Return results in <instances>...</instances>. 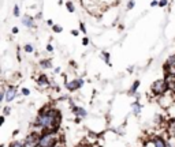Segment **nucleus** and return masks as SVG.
Segmentation results:
<instances>
[{"label":"nucleus","instance_id":"obj_28","mask_svg":"<svg viewBox=\"0 0 175 147\" xmlns=\"http://www.w3.org/2000/svg\"><path fill=\"white\" fill-rule=\"evenodd\" d=\"M47 50H48V52H52V50H54V46H52V45H47Z\"/></svg>","mask_w":175,"mask_h":147},{"label":"nucleus","instance_id":"obj_11","mask_svg":"<svg viewBox=\"0 0 175 147\" xmlns=\"http://www.w3.org/2000/svg\"><path fill=\"white\" fill-rule=\"evenodd\" d=\"M131 110H133L134 115H138V113L141 112V105H139L138 101H136V102H134L133 105H131Z\"/></svg>","mask_w":175,"mask_h":147},{"label":"nucleus","instance_id":"obj_20","mask_svg":"<svg viewBox=\"0 0 175 147\" xmlns=\"http://www.w3.org/2000/svg\"><path fill=\"white\" fill-rule=\"evenodd\" d=\"M52 30H54L55 33H62L63 32V27L59 26V25H54V26H52Z\"/></svg>","mask_w":175,"mask_h":147},{"label":"nucleus","instance_id":"obj_30","mask_svg":"<svg viewBox=\"0 0 175 147\" xmlns=\"http://www.w3.org/2000/svg\"><path fill=\"white\" fill-rule=\"evenodd\" d=\"M4 120H6V116H2V117H0V125H2V124H4Z\"/></svg>","mask_w":175,"mask_h":147},{"label":"nucleus","instance_id":"obj_14","mask_svg":"<svg viewBox=\"0 0 175 147\" xmlns=\"http://www.w3.org/2000/svg\"><path fill=\"white\" fill-rule=\"evenodd\" d=\"M175 65V55L174 56H170L168 60L166 62V64H164V67H174Z\"/></svg>","mask_w":175,"mask_h":147},{"label":"nucleus","instance_id":"obj_32","mask_svg":"<svg viewBox=\"0 0 175 147\" xmlns=\"http://www.w3.org/2000/svg\"><path fill=\"white\" fill-rule=\"evenodd\" d=\"M12 33H14V34H17V33H18V27H12Z\"/></svg>","mask_w":175,"mask_h":147},{"label":"nucleus","instance_id":"obj_17","mask_svg":"<svg viewBox=\"0 0 175 147\" xmlns=\"http://www.w3.org/2000/svg\"><path fill=\"white\" fill-rule=\"evenodd\" d=\"M101 55H103L104 62L107 63L108 65H111V62H110V53H108V52H103V53H101Z\"/></svg>","mask_w":175,"mask_h":147},{"label":"nucleus","instance_id":"obj_31","mask_svg":"<svg viewBox=\"0 0 175 147\" xmlns=\"http://www.w3.org/2000/svg\"><path fill=\"white\" fill-rule=\"evenodd\" d=\"M71 34H73V35H75V37H77V35L80 34V32H78V30H71Z\"/></svg>","mask_w":175,"mask_h":147},{"label":"nucleus","instance_id":"obj_15","mask_svg":"<svg viewBox=\"0 0 175 147\" xmlns=\"http://www.w3.org/2000/svg\"><path fill=\"white\" fill-rule=\"evenodd\" d=\"M138 86H139V80H136V82L133 83V86H131V88H130V94L131 95L136 94V91H137V88H138Z\"/></svg>","mask_w":175,"mask_h":147},{"label":"nucleus","instance_id":"obj_12","mask_svg":"<svg viewBox=\"0 0 175 147\" xmlns=\"http://www.w3.org/2000/svg\"><path fill=\"white\" fill-rule=\"evenodd\" d=\"M40 65H41L42 68H52V63H51L49 59L41 60V62H40Z\"/></svg>","mask_w":175,"mask_h":147},{"label":"nucleus","instance_id":"obj_25","mask_svg":"<svg viewBox=\"0 0 175 147\" xmlns=\"http://www.w3.org/2000/svg\"><path fill=\"white\" fill-rule=\"evenodd\" d=\"M14 15H15V16H19V15H21V14H19V7L18 6L14 7Z\"/></svg>","mask_w":175,"mask_h":147},{"label":"nucleus","instance_id":"obj_26","mask_svg":"<svg viewBox=\"0 0 175 147\" xmlns=\"http://www.w3.org/2000/svg\"><path fill=\"white\" fill-rule=\"evenodd\" d=\"M82 45H89V38H88V37H83L82 38Z\"/></svg>","mask_w":175,"mask_h":147},{"label":"nucleus","instance_id":"obj_29","mask_svg":"<svg viewBox=\"0 0 175 147\" xmlns=\"http://www.w3.org/2000/svg\"><path fill=\"white\" fill-rule=\"evenodd\" d=\"M81 32L86 33V27H85V25H83V23H81Z\"/></svg>","mask_w":175,"mask_h":147},{"label":"nucleus","instance_id":"obj_7","mask_svg":"<svg viewBox=\"0 0 175 147\" xmlns=\"http://www.w3.org/2000/svg\"><path fill=\"white\" fill-rule=\"evenodd\" d=\"M73 110H74L75 116H77V117H80V118H83V117H86V116H88V112H86L83 108H81V106H74V108H73Z\"/></svg>","mask_w":175,"mask_h":147},{"label":"nucleus","instance_id":"obj_18","mask_svg":"<svg viewBox=\"0 0 175 147\" xmlns=\"http://www.w3.org/2000/svg\"><path fill=\"white\" fill-rule=\"evenodd\" d=\"M23 49H25V52H26V53H33L34 48H33V45H32V44H26V45L23 46Z\"/></svg>","mask_w":175,"mask_h":147},{"label":"nucleus","instance_id":"obj_6","mask_svg":"<svg viewBox=\"0 0 175 147\" xmlns=\"http://www.w3.org/2000/svg\"><path fill=\"white\" fill-rule=\"evenodd\" d=\"M15 95H17V88H15L14 86H10V87L6 90L4 101H6V102H11V101L15 98Z\"/></svg>","mask_w":175,"mask_h":147},{"label":"nucleus","instance_id":"obj_27","mask_svg":"<svg viewBox=\"0 0 175 147\" xmlns=\"http://www.w3.org/2000/svg\"><path fill=\"white\" fill-rule=\"evenodd\" d=\"M156 6H159V2H157V0H152V2H151V7H156Z\"/></svg>","mask_w":175,"mask_h":147},{"label":"nucleus","instance_id":"obj_8","mask_svg":"<svg viewBox=\"0 0 175 147\" xmlns=\"http://www.w3.org/2000/svg\"><path fill=\"white\" fill-rule=\"evenodd\" d=\"M37 85L41 86V87H48L49 86V79H48L47 75H40L39 79H37Z\"/></svg>","mask_w":175,"mask_h":147},{"label":"nucleus","instance_id":"obj_3","mask_svg":"<svg viewBox=\"0 0 175 147\" xmlns=\"http://www.w3.org/2000/svg\"><path fill=\"white\" fill-rule=\"evenodd\" d=\"M168 80L167 79H159L156 82H153V85L151 86V90L155 95H163L168 90Z\"/></svg>","mask_w":175,"mask_h":147},{"label":"nucleus","instance_id":"obj_4","mask_svg":"<svg viewBox=\"0 0 175 147\" xmlns=\"http://www.w3.org/2000/svg\"><path fill=\"white\" fill-rule=\"evenodd\" d=\"M40 136L37 132H32L27 135V138L25 139V147H39V142H40Z\"/></svg>","mask_w":175,"mask_h":147},{"label":"nucleus","instance_id":"obj_5","mask_svg":"<svg viewBox=\"0 0 175 147\" xmlns=\"http://www.w3.org/2000/svg\"><path fill=\"white\" fill-rule=\"evenodd\" d=\"M82 86H83L82 79H74V80H71V82L66 83V87H67V90H70V91H75V90H78V88H81Z\"/></svg>","mask_w":175,"mask_h":147},{"label":"nucleus","instance_id":"obj_23","mask_svg":"<svg viewBox=\"0 0 175 147\" xmlns=\"http://www.w3.org/2000/svg\"><path fill=\"white\" fill-rule=\"evenodd\" d=\"M10 113H11V108H10V106H6V108H4V116H8Z\"/></svg>","mask_w":175,"mask_h":147},{"label":"nucleus","instance_id":"obj_24","mask_svg":"<svg viewBox=\"0 0 175 147\" xmlns=\"http://www.w3.org/2000/svg\"><path fill=\"white\" fill-rule=\"evenodd\" d=\"M167 4H168L167 0H160V2H159V7H166Z\"/></svg>","mask_w":175,"mask_h":147},{"label":"nucleus","instance_id":"obj_33","mask_svg":"<svg viewBox=\"0 0 175 147\" xmlns=\"http://www.w3.org/2000/svg\"><path fill=\"white\" fill-rule=\"evenodd\" d=\"M47 23H48V25H49V26H54V22L51 21V19H48V21H47Z\"/></svg>","mask_w":175,"mask_h":147},{"label":"nucleus","instance_id":"obj_1","mask_svg":"<svg viewBox=\"0 0 175 147\" xmlns=\"http://www.w3.org/2000/svg\"><path fill=\"white\" fill-rule=\"evenodd\" d=\"M60 123H62V115L58 109H54L51 106H45L39 112L34 121V125L40 130L45 131H51V132H58V128H59Z\"/></svg>","mask_w":175,"mask_h":147},{"label":"nucleus","instance_id":"obj_22","mask_svg":"<svg viewBox=\"0 0 175 147\" xmlns=\"http://www.w3.org/2000/svg\"><path fill=\"white\" fill-rule=\"evenodd\" d=\"M22 94H23V95H26V97H27V95L30 94V90H29V88H27V87H23V88H22Z\"/></svg>","mask_w":175,"mask_h":147},{"label":"nucleus","instance_id":"obj_2","mask_svg":"<svg viewBox=\"0 0 175 147\" xmlns=\"http://www.w3.org/2000/svg\"><path fill=\"white\" fill-rule=\"evenodd\" d=\"M58 144V134L56 132H44L40 136L39 147H55Z\"/></svg>","mask_w":175,"mask_h":147},{"label":"nucleus","instance_id":"obj_13","mask_svg":"<svg viewBox=\"0 0 175 147\" xmlns=\"http://www.w3.org/2000/svg\"><path fill=\"white\" fill-rule=\"evenodd\" d=\"M168 125H170V128H168L170 135L174 136V135H175V120H171V121H170Z\"/></svg>","mask_w":175,"mask_h":147},{"label":"nucleus","instance_id":"obj_19","mask_svg":"<svg viewBox=\"0 0 175 147\" xmlns=\"http://www.w3.org/2000/svg\"><path fill=\"white\" fill-rule=\"evenodd\" d=\"M66 8L68 10V12H74V11H75L74 4H73L71 2H67V3H66Z\"/></svg>","mask_w":175,"mask_h":147},{"label":"nucleus","instance_id":"obj_16","mask_svg":"<svg viewBox=\"0 0 175 147\" xmlns=\"http://www.w3.org/2000/svg\"><path fill=\"white\" fill-rule=\"evenodd\" d=\"M8 147H25V142H19V140L12 142V143L10 144Z\"/></svg>","mask_w":175,"mask_h":147},{"label":"nucleus","instance_id":"obj_9","mask_svg":"<svg viewBox=\"0 0 175 147\" xmlns=\"http://www.w3.org/2000/svg\"><path fill=\"white\" fill-rule=\"evenodd\" d=\"M153 144H155V147H168L167 142L164 140L163 138H155L153 139Z\"/></svg>","mask_w":175,"mask_h":147},{"label":"nucleus","instance_id":"obj_10","mask_svg":"<svg viewBox=\"0 0 175 147\" xmlns=\"http://www.w3.org/2000/svg\"><path fill=\"white\" fill-rule=\"evenodd\" d=\"M22 23L25 25L26 27H32L33 26V18H30V16H23L22 18Z\"/></svg>","mask_w":175,"mask_h":147},{"label":"nucleus","instance_id":"obj_34","mask_svg":"<svg viewBox=\"0 0 175 147\" xmlns=\"http://www.w3.org/2000/svg\"><path fill=\"white\" fill-rule=\"evenodd\" d=\"M55 147H63V146H60V144H59V143H58V144H56V146H55Z\"/></svg>","mask_w":175,"mask_h":147},{"label":"nucleus","instance_id":"obj_21","mask_svg":"<svg viewBox=\"0 0 175 147\" xmlns=\"http://www.w3.org/2000/svg\"><path fill=\"white\" fill-rule=\"evenodd\" d=\"M134 6H136V2H134V0H130V2H129V4H127V8L131 10V8H134Z\"/></svg>","mask_w":175,"mask_h":147}]
</instances>
